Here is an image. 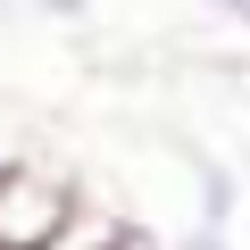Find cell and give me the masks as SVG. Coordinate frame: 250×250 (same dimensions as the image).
Here are the masks:
<instances>
[{"label": "cell", "mask_w": 250, "mask_h": 250, "mask_svg": "<svg viewBox=\"0 0 250 250\" xmlns=\"http://www.w3.org/2000/svg\"><path fill=\"white\" fill-rule=\"evenodd\" d=\"M0 159H9V142H0Z\"/></svg>", "instance_id": "8"}, {"label": "cell", "mask_w": 250, "mask_h": 250, "mask_svg": "<svg viewBox=\"0 0 250 250\" xmlns=\"http://www.w3.org/2000/svg\"><path fill=\"white\" fill-rule=\"evenodd\" d=\"M167 250H233V233H225V225H200V217H192V225H184V233H175Z\"/></svg>", "instance_id": "3"}, {"label": "cell", "mask_w": 250, "mask_h": 250, "mask_svg": "<svg viewBox=\"0 0 250 250\" xmlns=\"http://www.w3.org/2000/svg\"><path fill=\"white\" fill-rule=\"evenodd\" d=\"M75 208H83L75 167H50L34 150L0 159V250H59V233L75 225Z\"/></svg>", "instance_id": "1"}, {"label": "cell", "mask_w": 250, "mask_h": 250, "mask_svg": "<svg viewBox=\"0 0 250 250\" xmlns=\"http://www.w3.org/2000/svg\"><path fill=\"white\" fill-rule=\"evenodd\" d=\"M100 250H167V242H159L150 225H125V233H117V242H100Z\"/></svg>", "instance_id": "5"}, {"label": "cell", "mask_w": 250, "mask_h": 250, "mask_svg": "<svg viewBox=\"0 0 250 250\" xmlns=\"http://www.w3.org/2000/svg\"><path fill=\"white\" fill-rule=\"evenodd\" d=\"M9 9H17V0H0V17H9Z\"/></svg>", "instance_id": "7"}, {"label": "cell", "mask_w": 250, "mask_h": 250, "mask_svg": "<svg viewBox=\"0 0 250 250\" xmlns=\"http://www.w3.org/2000/svg\"><path fill=\"white\" fill-rule=\"evenodd\" d=\"M192 200H200V225H233V208H242V184H233V167L225 159H192Z\"/></svg>", "instance_id": "2"}, {"label": "cell", "mask_w": 250, "mask_h": 250, "mask_svg": "<svg viewBox=\"0 0 250 250\" xmlns=\"http://www.w3.org/2000/svg\"><path fill=\"white\" fill-rule=\"evenodd\" d=\"M208 9H217V17L233 25V34H250V0H208Z\"/></svg>", "instance_id": "6"}, {"label": "cell", "mask_w": 250, "mask_h": 250, "mask_svg": "<svg viewBox=\"0 0 250 250\" xmlns=\"http://www.w3.org/2000/svg\"><path fill=\"white\" fill-rule=\"evenodd\" d=\"M25 9H34V17H50V25H83L100 0H25Z\"/></svg>", "instance_id": "4"}]
</instances>
